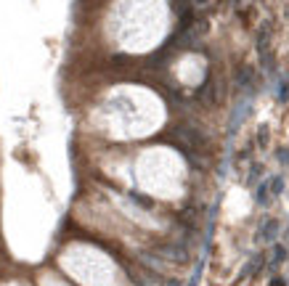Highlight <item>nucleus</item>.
<instances>
[{
  "label": "nucleus",
  "mask_w": 289,
  "mask_h": 286,
  "mask_svg": "<svg viewBox=\"0 0 289 286\" xmlns=\"http://www.w3.org/2000/svg\"><path fill=\"white\" fill-rule=\"evenodd\" d=\"M162 101L157 98H133L130 93H117L101 106V119L111 127H146L159 119Z\"/></svg>",
  "instance_id": "f257e3e1"
}]
</instances>
